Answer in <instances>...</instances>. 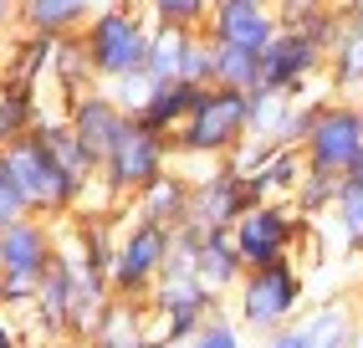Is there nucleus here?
Returning a JSON list of instances; mask_svg holds the SVG:
<instances>
[{
  "instance_id": "nucleus-20",
  "label": "nucleus",
  "mask_w": 363,
  "mask_h": 348,
  "mask_svg": "<svg viewBox=\"0 0 363 348\" xmlns=\"http://www.w3.org/2000/svg\"><path fill=\"white\" fill-rule=\"evenodd\" d=\"M195 103H200V87H195V82H154L149 103L133 113V123H143V129L174 138V134L184 129V118L195 113Z\"/></svg>"
},
{
  "instance_id": "nucleus-2",
  "label": "nucleus",
  "mask_w": 363,
  "mask_h": 348,
  "mask_svg": "<svg viewBox=\"0 0 363 348\" xmlns=\"http://www.w3.org/2000/svg\"><path fill=\"white\" fill-rule=\"evenodd\" d=\"M235 303V322L256 338H272L281 328H292V322L307 312V271L297 261H277V266H251L240 287L230 292Z\"/></svg>"
},
{
  "instance_id": "nucleus-5",
  "label": "nucleus",
  "mask_w": 363,
  "mask_h": 348,
  "mask_svg": "<svg viewBox=\"0 0 363 348\" xmlns=\"http://www.w3.org/2000/svg\"><path fill=\"white\" fill-rule=\"evenodd\" d=\"M6 164H11V174H16L21 195H26L31 215H46V220H57V226H62V220H72V215L82 210L87 185L72 180V174L62 169V159L41 143V134L16 138V143L6 148Z\"/></svg>"
},
{
  "instance_id": "nucleus-9",
  "label": "nucleus",
  "mask_w": 363,
  "mask_h": 348,
  "mask_svg": "<svg viewBox=\"0 0 363 348\" xmlns=\"http://www.w3.org/2000/svg\"><path fill=\"white\" fill-rule=\"evenodd\" d=\"M215 312H225V297L210 292L200 277H179V271H169V277L149 292V317H154V333L169 338V343H189Z\"/></svg>"
},
{
  "instance_id": "nucleus-3",
  "label": "nucleus",
  "mask_w": 363,
  "mask_h": 348,
  "mask_svg": "<svg viewBox=\"0 0 363 348\" xmlns=\"http://www.w3.org/2000/svg\"><path fill=\"white\" fill-rule=\"evenodd\" d=\"M62 251V226L46 215H21L16 226L0 231V292H6V312H26L41 292V277L52 271Z\"/></svg>"
},
{
  "instance_id": "nucleus-22",
  "label": "nucleus",
  "mask_w": 363,
  "mask_h": 348,
  "mask_svg": "<svg viewBox=\"0 0 363 348\" xmlns=\"http://www.w3.org/2000/svg\"><path fill=\"white\" fill-rule=\"evenodd\" d=\"M52 57H57V41L52 36H36V31H21L11 41L6 62H0V82H21V87H41L52 77Z\"/></svg>"
},
{
  "instance_id": "nucleus-18",
  "label": "nucleus",
  "mask_w": 363,
  "mask_h": 348,
  "mask_svg": "<svg viewBox=\"0 0 363 348\" xmlns=\"http://www.w3.org/2000/svg\"><path fill=\"white\" fill-rule=\"evenodd\" d=\"M113 0H21V31H36V36H77L92 16Z\"/></svg>"
},
{
  "instance_id": "nucleus-39",
  "label": "nucleus",
  "mask_w": 363,
  "mask_h": 348,
  "mask_svg": "<svg viewBox=\"0 0 363 348\" xmlns=\"http://www.w3.org/2000/svg\"><path fill=\"white\" fill-rule=\"evenodd\" d=\"M11 26H21V0H0V36Z\"/></svg>"
},
{
  "instance_id": "nucleus-28",
  "label": "nucleus",
  "mask_w": 363,
  "mask_h": 348,
  "mask_svg": "<svg viewBox=\"0 0 363 348\" xmlns=\"http://www.w3.org/2000/svg\"><path fill=\"white\" fill-rule=\"evenodd\" d=\"M184 46H189V31H169V26H154V41H149V62H143V77H149V82H179Z\"/></svg>"
},
{
  "instance_id": "nucleus-24",
  "label": "nucleus",
  "mask_w": 363,
  "mask_h": 348,
  "mask_svg": "<svg viewBox=\"0 0 363 348\" xmlns=\"http://www.w3.org/2000/svg\"><path fill=\"white\" fill-rule=\"evenodd\" d=\"M52 87L62 97V108L72 103V97H82L92 87H103L98 82V72H92V57H87V46L82 36H62L57 41V57H52Z\"/></svg>"
},
{
  "instance_id": "nucleus-44",
  "label": "nucleus",
  "mask_w": 363,
  "mask_h": 348,
  "mask_svg": "<svg viewBox=\"0 0 363 348\" xmlns=\"http://www.w3.org/2000/svg\"><path fill=\"white\" fill-rule=\"evenodd\" d=\"M353 348H363V328H358V338H353Z\"/></svg>"
},
{
  "instance_id": "nucleus-1",
  "label": "nucleus",
  "mask_w": 363,
  "mask_h": 348,
  "mask_svg": "<svg viewBox=\"0 0 363 348\" xmlns=\"http://www.w3.org/2000/svg\"><path fill=\"white\" fill-rule=\"evenodd\" d=\"M77 36L87 46V57H92L98 82L113 87V82L133 77V72H143L149 41H154V21L143 11V0H113V6H103Z\"/></svg>"
},
{
  "instance_id": "nucleus-45",
  "label": "nucleus",
  "mask_w": 363,
  "mask_h": 348,
  "mask_svg": "<svg viewBox=\"0 0 363 348\" xmlns=\"http://www.w3.org/2000/svg\"><path fill=\"white\" fill-rule=\"evenodd\" d=\"M0 312H6V292H0Z\"/></svg>"
},
{
  "instance_id": "nucleus-38",
  "label": "nucleus",
  "mask_w": 363,
  "mask_h": 348,
  "mask_svg": "<svg viewBox=\"0 0 363 348\" xmlns=\"http://www.w3.org/2000/svg\"><path fill=\"white\" fill-rule=\"evenodd\" d=\"M261 348H312V338L302 333V322H292V328H281L272 338H261Z\"/></svg>"
},
{
  "instance_id": "nucleus-34",
  "label": "nucleus",
  "mask_w": 363,
  "mask_h": 348,
  "mask_svg": "<svg viewBox=\"0 0 363 348\" xmlns=\"http://www.w3.org/2000/svg\"><path fill=\"white\" fill-rule=\"evenodd\" d=\"M21 215H31V205H26V195H21L16 174H11V164H6V154H0V231L16 226Z\"/></svg>"
},
{
  "instance_id": "nucleus-17",
  "label": "nucleus",
  "mask_w": 363,
  "mask_h": 348,
  "mask_svg": "<svg viewBox=\"0 0 363 348\" xmlns=\"http://www.w3.org/2000/svg\"><path fill=\"white\" fill-rule=\"evenodd\" d=\"M87 348H154L159 333H154V317H149V303H133V297H113L103 308V317L92 322V333L82 338Z\"/></svg>"
},
{
  "instance_id": "nucleus-4",
  "label": "nucleus",
  "mask_w": 363,
  "mask_h": 348,
  "mask_svg": "<svg viewBox=\"0 0 363 348\" xmlns=\"http://www.w3.org/2000/svg\"><path fill=\"white\" fill-rule=\"evenodd\" d=\"M246 138H251V92L200 87L195 113H189L184 129L174 134V154H179V159L220 164V159H230Z\"/></svg>"
},
{
  "instance_id": "nucleus-41",
  "label": "nucleus",
  "mask_w": 363,
  "mask_h": 348,
  "mask_svg": "<svg viewBox=\"0 0 363 348\" xmlns=\"http://www.w3.org/2000/svg\"><path fill=\"white\" fill-rule=\"evenodd\" d=\"M41 348H87L82 338H57V343H41Z\"/></svg>"
},
{
  "instance_id": "nucleus-30",
  "label": "nucleus",
  "mask_w": 363,
  "mask_h": 348,
  "mask_svg": "<svg viewBox=\"0 0 363 348\" xmlns=\"http://www.w3.org/2000/svg\"><path fill=\"white\" fill-rule=\"evenodd\" d=\"M210 6L215 0H143L149 21L154 26H169V31H205Z\"/></svg>"
},
{
  "instance_id": "nucleus-11",
  "label": "nucleus",
  "mask_w": 363,
  "mask_h": 348,
  "mask_svg": "<svg viewBox=\"0 0 363 348\" xmlns=\"http://www.w3.org/2000/svg\"><path fill=\"white\" fill-rule=\"evenodd\" d=\"M328 77V52L297 26H281L277 41L261 52V87L266 92H286V97H307L312 82Z\"/></svg>"
},
{
  "instance_id": "nucleus-12",
  "label": "nucleus",
  "mask_w": 363,
  "mask_h": 348,
  "mask_svg": "<svg viewBox=\"0 0 363 348\" xmlns=\"http://www.w3.org/2000/svg\"><path fill=\"white\" fill-rule=\"evenodd\" d=\"M256 205V195L246 185V174H240L230 159L220 164H205L195 174V195H189V226L200 231H235V220Z\"/></svg>"
},
{
  "instance_id": "nucleus-25",
  "label": "nucleus",
  "mask_w": 363,
  "mask_h": 348,
  "mask_svg": "<svg viewBox=\"0 0 363 348\" xmlns=\"http://www.w3.org/2000/svg\"><path fill=\"white\" fill-rule=\"evenodd\" d=\"M302 174H307L302 148H272V159H266L256 174H246V185H251L256 200H292Z\"/></svg>"
},
{
  "instance_id": "nucleus-23",
  "label": "nucleus",
  "mask_w": 363,
  "mask_h": 348,
  "mask_svg": "<svg viewBox=\"0 0 363 348\" xmlns=\"http://www.w3.org/2000/svg\"><path fill=\"white\" fill-rule=\"evenodd\" d=\"M36 134H41V143L46 148H52V154L62 159V169L72 174V180H82V185H92V180H98V159H92V148L77 138V129H72V123H67V113H46L41 123H36Z\"/></svg>"
},
{
  "instance_id": "nucleus-19",
  "label": "nucleus",
  "mask_w": 363,
  "mask_h": 348,
  "mask_svg": "<svg viewBox=\"0 0 363 348\" xmlns=\"http://www.w3.org/2000/svg\"><path fill=\"white\" fill-rule=\"evenodd\" d=\"M297 322H302V333L312 338V348H353V338L363 328V317H358V308L348 303V297H328V303L307 308Z\"/></svg>"
},
{
  "instance_id": "nucleus-21",
  "label": "nucleus",
  "mask_w": 363,
  "mask_h": 348,
  "mask_svg": "<svg viewBox=\"0 0 363 348\" xmlns=\"http://www.w3.org/2000/svg\"><path fill=\"white\" fill-rule=\"evenodd\" d=\"M195 277H200L210 292H220V297H230V292L240 287V277H246V261H240L230 231H205L200 251H195Z\"/></svg>"
},
{
  "instance_id": "nucleus-16",
  "label": "nucleus",
  "mask_w": 363,
  "mask_h": 348,
  "mask_svg": "<svg viewBox=\"0 0 363 348\" xmlns=\"http://www.w3.org/2000/svg\"><path fill=\"white\" fill-rule=\"evenodd\" d=\"M189 195H195V174H184V169L174 164V169H164L149 190H138L123 210H128L133 220H149V226L179 231V226H189Z\"/></svg>"
},
{
  "instance_id": "nucleus-10",
  "label": "nucleus",
  "mask_w": 363,
  "mask_h": 348,
  "mask_svg": "<svg viewBox=\"0 0 363 348\" xmlns=\"http://www.w3.org/2000/svg\"><path fill=\"white\" fill-rule=\"evenodd\" d=\"M302 159L307 169H323V174H353V164L363 159V118L353 97H328L312 134L302 143Z\"/></svg>"
},
{
  "instance_id": "nucleus-33",
  "label": "nucleus",
  "mask_w": 363,
  "mask_h": 348,
  "mask_svg": "<svg viewBox=\"0 0 363 348\" xmlns=\"http://www.w3.org/2000/svg\"><path fill=\"white\" fill-rule=\"evenodd\" d=\"M184 348H246V328H240L230 312H215V317H210Z\"/></svg>"
},
{
  "instance_id": "nucleus-13",
  "label": "nucleus",
  "mask_w": 363,
  "mask_h": 348,
  "mask_svg": "<svg viewBox=\"0 0 363 348\" xmlns=\"http://www.w3.org/2000/svg\"><path fill=\"white\" fill-rule=\"evenodd\" d=\"M281 31V11L277 0H215L205 36L220 46H240V52H266Z\"/></svg>"
},
{
  "instance_id": "nucleus-27",
  "label": "nucleus",
  "mask_w": 363,
  "mask_h": 348,
  "mask_svg": "<svg viewBox=\"0 0 363 348\" xmlns=\"http://www.w3.org/2000/svg\"><path fill=\"white\" fill-rule=\"evenodd\" d=\"M328 220L337 231V246L363 261V159L353 164V174H343V190H337V205Z\"/></svg>"
},
{
  "instance_id": "nucleus-14",
  "label": "nucleus",
  "mask_w": 363,
  "mask_h": 348,
  "mask_svg": "<svg viewBox=\"0 0 363 348\" xmlns=\"http://www.w3.org/2000/svg\"><path fill=\"white\" fill-rule=\"evenodd\" d=\"M62 113H67L72 129H77V138L92 148V159H98V164L108 159V148L123 138V129L133 123V113L118 103L108 87H92V92H82V97H72Z\"/></svg>"
},
{
  "instance_id": "nucleus-37",
  "label": "nucleus",
  "mask_w": 363,
  "mask_h": 348,
  "mask_svg": "<svg viewBox=\"0 0 363 348\" xmlns=\"http://www.w3.org/2000/svg\"><path fill=\"white\" fill-rule=\"evenodd\" d=\"M0 348H31V343H26V328H21L16 312H0Z\"/></svg>"
},
{
  "instance_id": "nucleus-6",
  "label": "nucleus",
  "mask_w": 363,
  "mask_h": 348,
  "mask_svg": "<svg viewBox=\"0 0 363 348\" xmlns=\"http://www.w3.org/2000/svg\"><path fill=\"white\" fill-rule=\"evenodd\" d=\"M312 226H318V220H307L292 200H256L246 215L235 220L230 241H235L240 261H246V271H251V266L297 261V251L312 241Z\"/></svg>"
},
{
  "instance_id": "nucleus-8",
  "label": "nucleus",
  "mask_w": 363,
  "mask_h": 348,
  "mask_svg": "<svg viewBox=\"0 0 363 348\" xmlns=\"http://www.w3.org/2000/svg\"><path fill=\"white\" fill-rule=\"evenodd\" d=\"M169 251H174V231L149 226V220H123V236H118V251H113V271H108V287L113 297H133V303H149V292L164 282V266Z\"/></svg>"
},
{
  "instance_id": "nucleus-31",
  "label": "nucleus",
  "mask_w": 363,
  "mask_h": 348,
  "mask_svg": "<svg viewBox=\"0 0 363 348\" xmlns=\"http://www.w3.org/2000/svg\"><path fill=\"white\" fill-rule=\"evenodd\" d=\"M337 190H343V180H337V174L307 169V174H302V185H297V195H292V205H297L307 220L333 215V205H337Z\"/></svg>"
},
{
  "instance_id": "nucleus-32",
  "label": "nucleus",
  "mask_w": 363,
  "mask_h": 348,
  "mask_svg": "<svg viewBox=\"0 0 363 348\" xmlns=\"http://www.w3.org/2000/svg\"><path fill=\"white\" fill-rule=\"evenodd\" d=\"M179 82L215 87V41H210L205 31H189V46H184V67H179Z\"/></svg>"
},
{
  "instance_id": "nucleus-26",
  "label": "nucleus",
  "mask_w": 363,
  "mask_h": 348,
  "mask_svg": "<svg viewBox=\"0 0 363 348\" xmlns=\"http://www.w3.org/2000/svg\"><path fill=\"white\" fill-rule=\"evenodd\" d=\"M46 118L41 108V97L36 87H21V82H0V154L16 143V138H26L36 134V123Z\"/></svg>"
},
{
  "instance_id": "nucleus-7",
  "label": "nucleus",
  "mask_w": 363,
  "mask_h": 348,
  "mask_svg": "<svg viewBox=\"0 0 363 348\" xmlns=\"http://www.w3.org/2000/svg\"><path fill=\"white\" fill-rule=\"evenodd\" d=\"M179 154H174V138L169 134H154V129H143V123H128L123 138H118L108 148V159L98 169V185L108 190V200L113 205H128L138 190H149L164 169H174Z\"/></svg>"
},
{
  "instance_id": "nucleus-40",
  "label": "nucleus",
  "mask_w": 363,
  "mask_h": 348,
  "mask_svg": "<svg viewBox=\"0 0 363 348\" xmlns=\"http://www.w3.org/2000/svg\"><path fill=\"white\" fill-rule=\"evenodd\" d=\"M307 6H333V0H277V11H307Z\"/></svg>"
},
{
  "instance_id": "nucleus-36",
  "label": "nucleus",
  "mask_w": 363,
  "mask_h": 348,
  "mask_svg": "<svg viewBox=\"0 0 363 348\" xmlns=\"http://www.w3.org/2000/svg\"><path fill=\"white\" fill-rule=\"evenodd\" d=\"M266 159H272V143H261V138H246V143H240L235 154H230V164H235L240 174H256Z\"/></svg>"
},
{
  "instance_id": "nucleus-15",
  "label": "nucleus",
  "mask_w": 363,
  "mask_h": 348,
  "mask_svg": "<svg viewBox=\"0 0 363 348\" xmlns=\"http://www.w3.org/2000/svg\"><path fill=\"white\" fill-rule=\"evenodd\" d=\"M337 6V36L328 46V87L337 97L363 92V0H333Z\"/></svg>"
},
{
  "instance_id": "nucleus-35",
  "label": "nucleus",
  "mask_w": 363,
  "mask_h": 348,
  "mask_svg": "<svg viewBox=\"0 0 363 348\" xmlns=\"http://www.w3.org/2000/svg\"><path fill=\"white\" fill-rule=\"evenodd\" d=\"M108 92H113V97H118V103H123L128 113H138L143 103H149V92H154V82L143 77V72H133V77H123V82H113Z\"/></svg>"
},
{
  "instance_id": "nucleus-42",
  "label": "nucleus",
  "mask_w": 363,
  "mask_h": 348,
  "mask_svg": "<svg viewBox=\"0 0 363 348\" xmlns=\"http://www.w3.org/2000/svg\"><path fill=\"white\" fill-rule=\"evenodd\" d=\"M154 348H184V343H169V338H159V343H154Z\"/></svg>"
},
{
  "instance_id": "nucleus-43",
  "label": "nucleus",
  "mask_w": 363,
  "mask_h": 348,
  "mask_svg": "<svg viewBox=\"0 0 363 348\" xmlns=\"http://www.w3.org/2000/svg\"><path fill=\"white\" fill-rule=\"evenodd\" d=\"M353 103H358V118H363V92H358V97H353Z\"/></svg>"
},
{
  "instance_id": "nucleus-29",
  "label": "nucleus",
  "mask_w": 363,
  "mask_h": 348,
  "mask_svg": "<svg viewBox=\"0 0 363 348\" xmlns=\"http://www.w3.org/2000/svg\"><path fill=\"white\" fill-rule=\"evenodd\" d=\"M215 87L256 92L261 87V52H240V46H220V41H215Z\"/></svg>"
}]
</instances>
